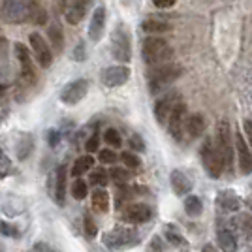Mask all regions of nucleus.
Returning <instances> with one entry per match:
<instances>
[{
    "label": "nucleus",
    "mask_w": 252,
    "mask_h": 252,
    "mask_svg": "<svg viewBox=\"0 0 252 252\" xmlns=\"http://www.w3.org/2000/svg\"><path fill=\"white\" fill-rule=\"evenodd\" d=\"M183 74V68L179 64H160L153 66V70H149V91L153 94H157L160 91H164L168 85H171L175 79H179Z\"/></svg>",
    "instance_id": "obj_1"
},
{
    "label": "nucleus",
    "mask_w": 252,
    "mask_h": 252,
    "mask_svg": "<svg viewBox=\"0 0 252 252\" xmlns=\"http://www.w3.org/2000/svg\"><path fill=\"white\" fill-rule=\"evenodd\" d=\"M141 55L149 66H160V64H166L173 57V49L162 38H147L141 47Z\"/></svg>",
    "instance_id": "obj_2"
},
{
    "label": "nucleus",
    "mask_w": 252,
    "mask_h": 252,
    "mask_svg": "<svg viewBox=\"0 0 252 252\" xmlns=\"http://www.w3.org/2000/svg\"><path fill=\"white\" fill-rule=\"evenodd\" d=\"M200 155L201 162H203V166H205V169H207V173H209L211 177H220L224 168H226V162H224V157H222V153L217 147V143L211 141V139H205V143L200 149Z\"/></svg>",
    "instance_id": "obj_3"
},
{
    "label": "nucleus",
    "mask_w": 252,
    "mask_h": 252,
    "mask_svg": "<svg viewBox=\"0 0 252 252\" xmlns=\"http://www.w3.org/2000/svg\"><path fill=\"white\" fill-rule=\"evenodd\" d=\"M36 2H38V0H4L2 15H4L6 21H10V23L29 21L32 6H34Z\"/></svg>",
    "instance_id": "obj_4"
},
{
    "label": "nucleus",
    "mask_w": 252,
    "mask_h": 252,
    "mask_svg": "<svg viewBox=\"0 0 252 252\" xmlns=\"http://www.w3.org/2000/svg\"><path fill=\"white\" fill-rule=\"evenodd\" d=\"M137 243V233L132 228L126 226H115L113 230H109L104 235V245L107 249H123Z\"/></svg>",
    "instance_id": "obj_5"
},
{
    "label": "nucleus",
    "mask_w": 252,
    "mask_h": 252,
    "mask_svg": "<svg viewBox=\"0 0 252 252\" xmlns=\"http://www.w3.org/2000/svg\"><path fill=\"white\" fill-rule=\"evenodd\" d=\"M111 51H113V57L121 63H128L132 59V38H130V34L125 27H119L113 32Z\"/></svg>",
    "instance_id": "obj_6"
},
{
    "label": "nucleus",
    "mask_w": 252,
    "mask_h": 252,
    "mask_svg": "<svg viewBox=\"0 0 252 252\" xmlns=\"http://www.w3.org/2000/svg\"><path fill=\"white\" fill-rule=\"evenodd\" d=\"M217 147L222 153L224 157V162H226V168H231L233 164V147H231V130H230V123L222 119L220 123L217 125Z\"/></svg>",
    "instance_id": "obj_7"
},
{
    "label": "nucleus",
    "mask_w": 252,
    "mask_h": 252,
    "mask_svg": "<svg viewBox=\"0 0 252 252\" xmlns=\"http://www.w3.org/2000/svg\"><path fill=\"white\" fill-rule=\"evenodd\" d=\"M89 93V81L87 79H75L72 83H68L61 93V100L66 105H75L83 100Z\"/></svg>",
    "instance_id": "obj_8"
},
{
    "label": "nucleus",
    "mask_w": 252,
    "mask_h": 252,
    "mask_svg": "<svg viewBox=\"0 0 252 252\" xmlns=\"http://www.w3.org/2000/svg\"><path fill=\"white\" fill-rule=\"evenodd\" d=\"M185 126H187V105L183 102H179L168 119V130L171 137H175L177 141H183Z\"/></svg>",
    "instance_id": "obj_9"
},
{
    "label": "nucleus",
    "mask_w": 252,
    "mask_h": 252,
    "mask_svg": "<svg viewBox=\"0 0 252 252\" xmlns=\"http://www.w3.org/2000/svg\"><path fill=\"white\" fill-rule=\"evenodd\" d=\"M29 42L32 45V53H34L38 64L42 68H49L53 63V55H51V47L47 45V42L43 40L38 32H32L31 36H29Z\"/></svg>",
    "instance_id": "obj_10"
},
{
    "label": "nucleus",
    "mask_w": 252,
    "mask_h": 252,
    "mask_svg": "<svg viewBox=\"0 0 252 252\" xmlns=\"http://www.w3.org/2000/svg\"><path fill=\"white\" fill-rule=\"evenodd\" d=\"M179 102H181V96L177 93H169V94L162 96L157 104H155V117H157V121L160 125H166L168 123L171 111L175 109V105Z\"/></svg>",
    "instance_id": "obj_11"
},
{
    "label": "nucleus",
    "mask_w": 252,
    "mask_h": 252,
    "mask_svg": "<svg viewBox=\"0 0 252 252\" xmlns=\"http://www.w3.org/2000/svg\"><path fill=\"white\" fill-rule=\"evenodd\" d=\"M15 55H17L19 64H21V79L27 81L29 85H34L36 83V72H34V66H32V57L29 49L23 43H15Z\"/></svg>",
    "instance_id": "obj_12"
},
{
    "label": "nucleus",
    "mask_w": 252,
    "mask_h": 252,
    "mask_svg": "<svg viewBox=\"0 0 252 252\" xmlns=\"http://www.w3.org/2000/svg\"><path fill=\"white\" fill-rule=\"evenodd\" d=\"M130 79L128 66H109L102 72V81L105 87H121Z\"/></svg>",
    "instance_id": "obj_13"
},
{
    "label": "nucleus",
    "mask_w": 252,
    "mask_h": 252,
    "mask_svg": "<svg viewBox=\"0 0 252 252\" xmlns=\"http://www.w3.org/2000/svg\"><path fill=\"white\" fill-rule=\"evenodd\" d=\"M235 147H237L239 169H241V173L249 175V173H252V149L249 147L243 134H235Z\"/></svg>",
    "instance_id": "obj_14"
},
{
    "label": "nucleus",
    "mask_w": 252,
    "mask_h": 252,
    "mask_svg": "<svg viewBox=\"0 0 252 252\" xmlns=\"http://www.w3.org/2000/svg\"><path fill=\"white\" fill-rule=\"evenodd\" d=\"M125 219L128 222H134V224L149 222L153 219V209L149 205H145V203H134V205H128L126 207Z\"/></svg>",
    "instance_id": "obj_15"
},
{
    "label": "nucleus",
    "mask_w": 252,
    "mask_h": 252,
    "mask_svg": "<svg viewBox=\"0 0 252 252\" xmlns=\"http://www.w3.org/2000/svg\"><path fill=\"white\" fill-rule=\"evenodd\" d=\"M104 29H105V8L104 6H98L94 10V13H93L91 25H89V38H91L93 42L102 40Z\"/></svg>",
    "instance_id": "obj_16"
},
{
    "label": "nucleus",
    "mask_w": 252,
    "mask_h": 252,
    "mask_svg": "<svg viewBox=\"0 0 252 252\" xmlns=\"http://www.w3.org/2000/svg\"><path fill=\"white\" fill-rule=\"evenodd\" d=\"M87 10H89V0H74V2L68 6V10L64 11V13H66V21L70 23V25L81 23Z\"/></svg>",
    "instance_id": "obj_17"
},
{
    "label": "nucleus",
    "mask_w": 252,
    "mask_h": 252,
    "mask_svg": "<svg viewBox=\"0 0 252 252\" xmlns=\"http://www.w3.org/2000/svg\"><path fill=\"white\" fill-rule=\"evenodd\" d=\"M169 181H171V189L177 196H187L190 190H192V183L190 179L181 171V169H173L171 175H169Z\"/></svg>",
    "instance_id": "obj_18"
},
{
    "label": "nucleus",
    "mask_w": 252,
    "mask_h": 252,
    "mask_svg": "<svg viewBox=\"0 0 252 252\" xmlns=\"http://www.w3.org/2000/svg\"><path fill=\"white\" fill-rule=\"evenodd\" d=\"M217 203L224 211L233 213V211H237L241 207V198L233 190H222V192H219V196H217Z\"/></svg>",
    "instance_id": "obj_19"
},
{
    "label": "nucleus",
    "mask_w": 252,
    "mask_h": 252,
    "mask_svg": "<svg viewBox=\"0 0 252 252\" xmlns=\"http://www.w3.org/2000/svg\"><path fill=\"white\" fill-rule=\"evenodd\" d=\"M66 183H68L66 166H59L57 168V189H55V200L59 205H63L66 200Z\"/></svg>",
    "instance_id": "obj_20"
},
{
    "label": "nucleus",
    "mask_w": 252,
    "mask_h": 252,
    "mask_svg": "<svg viewBox=\"0 0 252 252\" xmlns=\"http://www.w3.org/2000/svg\"><path fill=\"white\" fill-rule=\"evenodd\" d=\"M185 132L189 134L192 139L194 137H200L205 132V121L201 115H190L187 119V126H185Z\"/></svg>",
    "instance_id": "obj_21"
},
{
    "label": "nucleus",
    "mask_w": 252,
    "mask_h": 252,
    "mask_svg": "<svg viewBox=\"0 0 252 252\" xmlns=\"http://www.w3.org/2000/svg\"><path fill=\"white\" fill-rule=\"evenodd\" d=\"M217 241L222 252H237V241L235 235L230 230H220L217 233Z\"/></svg>",
    "instance_id": "obj_22"
},
{
    "label": "nucleus",
    "mask_w": 252,
    "mask_h": 252,
    "mask_svg": "<svg viewBox=\"0 0 252 252\" xmlns=\"http://www.w3.org/2000/svg\"><path fill=\"white\" fill-rule=\"evenodd\" d=\"M164 235H166V239H168L171 245H175V247H185L187 245V239L183 237V233L179 230L175 224H166L164 226Z\"/></svg>",
    "instance_id": "obj_23"
},
{
    "label": "nucleus",
    "mask_w": 252,
    "mask_h": 252,
    "mask_svg": "<svg viewBox=\"0 0 252 252\" xmlns=\"http://www.w3.org/2000/svg\"><path fill=\"white\" fill-rule=\"evenodd\" d=\"M93 207L98 213H105L109 209V194L104 189H94V192H93Z\"/></svg>",
    "instance_id": "obj_24"
},
{
    "label": "nucleus",
    "mask_w": 252,
    "mask_h": 252,
    "mask_svg": "<svg viewBox=\"0 0 252 252\" xmlns=\"http://www.w3.org/2000/svg\"><path fill=\"white\" fill-rule=\"evenodd\" d=\"M93 166H94V158L93 157H79L74 162V166H72V175L74 177H81L83 173L91 171Z\"/></svg>",
    "instance_id": "obj_25"
},
{
    "label": "nucleus",
    "mask_w": 252,
    "mask_h": 252,
    "mask_svg": "<svg viewBox=\"0 0 252 252\" xmlns=\"http://www.w3.org/2000/svg\"><path fill=\"white\" fill-rule=\"evenodd\" d=\"M141 29L149 34H164V32L171 31V25L166 21H158V19H147V21H143Z\"/></svg>",
    "instance_id": "obj_26"
},
{
    "label": "nucleus",
    "mask_w": 252,
    "mask_h": 252,
    "mask_svg": "<svg viewBox=\"0 0 252 252\" xmlns=\"http://www.w3.org/2000/svg\"><path fill=\"white\" fill-rule=\"evenodd\" d=\"M109 181V173L105 171L104 168H96L91 171V177H89V183L96 187V189H104Z\"/></svg>",
    "instance_id": "obj_27"
},
{
    "label": "nucleus",
    "mask_w": 252,
    "mask_h": 252,
    "mask_svg": "<svg viewBox=\"0 0 252 252\" xmlns=\"http://www.w3.org/2000/svg\"><path fill=\"white\" fill-rule=\"evenodd\" d=\"M32 147H34L32 137L29 136V134H25V136L19 139V143H17V157H19V160H27V158L31 157Z\"/></svg>",
    "instance_id": "obj_28"
},
{
    "label": "nucleus",
    "mask_w": 252,
    "mask_h": 252,
    "mask_svg": "<svg viewBox=\"0 0 252 252\" xmlns=\"http://www.w3.org/2000/svg\"><path fill=\"white\" fill-rule=\"evenodd\" d=\"M185 211L189 213L190 217H198L201 215V211H203V203L198 196H189L187 200H185Z\"/></svg>",
    "instance_id": "obj_29"
},
{
    "label": "nucleus",
    "mask_w": 252,
    "mask_h": 252,
    "mask_svg": "<svg viewBox=\"0 0 252 252\" xmlns=\"http://www.w3.org/2000/svg\"><path fill=\"white\" fill-rule=\"evenodd\" d=\"M29 21H32L34 25H45V23H47V11L43 10V6L40 2H36V4L32 6Z\"/></svg>",
    "instance_id": "obj_30"
},
{
    "label": "nucleus",
    "mask_w": 252,
    "mask_h": 252,
    "mask_svg": "<svg viewBox=\"0 0 252 252\" xmlns=\"http://www.w3.org/2000/svg\"><path fill=\"white\" fill-rule=\"evenodd\" d=\"M47 36H49V42H51V45L55 47V51H63V45H64L63 31H61L59 27H51V29L47 31Z\"/></svg>",
    "instance_id": "obj_31"
},
{
    "label": "nucleus",
    "mask_w": 252,
    "mask_h": 252,
    "mask_svg": "<svg viewBox=\"0 0 252 252\" xmlns=\"http://www.w3.org/2000/svg\"><path fill=\"white\" fill-rule=\"evenodd\" d=\"M87 194H89V187H87V183H85L83 179H75L74 185H72V196H74L75 200H85L87 198Z\"/></svg>",
    "instance_id": "obj_32"
},
{
    "label": "nucleus",
    "mask_w": 252,
    "mask_h": 252,
    "mask_svg": "<svg viewBox=\"0 0 252 252\" xmlns=\"http://www.w3.org/2000/svg\"><path fill=\"white\" fill-rule=\"evenodd\" d=\"M104 141L109 145V147H121L123 145V139H121V134L117 132L115 128H107L104 132Z\"/></svg>",
    "instance_id": "obj_33"
},
{
    "label": "nucleus",
    "mask_w": 252,
    "mask_h": 252,
    "mask_svg": "<svg viewBox=\"0 0 252 252\" xmlns=\"http://www.w3.org/2000/svg\"><path fill=\"white\" fill-rule=\"evenodd\" d=\"M109 177L113 179L119 187H123V185H126L130 181V171H126L125 168H111Z\"/></svg>",
    "instance_id": "obj_34"
},
{
    "label": "nucleus",
    "mask_w": 252,
    "mask_h": 252,
    "mask_svg": "<svg viewBox=\"0 0 252 252\" xmlns=\"http://www.w3.org/2000/svg\"><path fill=\"white\" fill-rule=\"evenodd\" d=\"M11 171H13V166H11V160L6 157V153L0 147V179L8 177Z\"/></svg>",
    "instance_id": "obj_35"
},
{
    "label": "nucleus",
    "mask_w": 252,
    "mask_h": 252,
    "mask_svg": "<svg viewBox=\"0 0 252 252\" xmlns=\"http://www.w3.org/2000/svg\"><path fill=\"white\" fill-rule=\"evenodd\" d=\"M83 228H85V233H87L89 237H96V233H98V226H96L94 219H93L91 215H85Z\"/></svg>",
    "instance_id": "obj_36"
},
{
    "label": "nucleus",
    "mask_w": 252,
    "mask_h": 252,
    "mask_svg": "<svg viewBox=\"0 0 252 252\" xmlns=\"http://www.w3.org/2000/svg\"><path fill=\"white\" fill-rule=\"evenodd\" d=\"M121 158H123V162H125L126 168L130 169H137L139 166H141V162H139V158L134 155V153H123L121 155Z\"/></svg>",
    "instance_id": "obj_37"
},
{
    "label": "nucleus",
    "mask_w": 252,
    "mask_h": 252,
    "mask_svg": "<svg viewBox=\"0 0 252 252\" xmlns=\"http://www.w3.org/2000/svg\"><path fill=\"white\" fill-rule=\"evenodd\" d=\"M0 233L6 237H19V228L10 222H0Z\"/></svg>",
    "instance_id": "obj_38"
},
{
    "label": "nucleus",
    "mask_w": 252,
    "mask_h": 252,
    "mask_svg": "<svg viewBox=\"0 0 252 252\" xmlns=\"http://www.w3.org/2000/svg\"><path fill=\"white\" fill-rule=\"evenodd\" d=\"M117 153L113 149H102L100 151V162H104V164H115L117 162Z\"/></svg>",
    "instance_id": "obj_39"
},
{
    "label": "nucleus",
    "mask_w": 252,
    "mask_h": 252,
    "mask_svg": "<svg viewBox=\"0 0 252 252\" xmlns=\"http://www.w3.org/2000/svg\"><path fill=\"white\" fill-rule=\"evenodd\" d=\"M85 147H87L89 153H96L98 147H100V137H98V134H93V136L89 137L87 143H85Z\"/></svg>",
    "instance_id": "obj_40"
},
{
    "label": "nucleus",
    "mask_w": 252,
    "mask_h": 252,
    "mask_svg": "<svg viewBox=\"0 0 252 252\" xmlns=\"http://www.w3.org/2000/svg\"><path fill=\"white\" fill-rule=\"evenodd\" d=\"M130 147L134 149V151H137V153L145 151V143H143V139H141V136H137V134H134V136L130 137Z\"/></svg>",
    "instance_id": "obj_41"
},
{
    "label": "nucleus",
    "mask_w": 252,
    "mask_h": 252,
    "mask_svg": "<svg viewBox=\"0 0 252 252\" xmlns=\"http://www.w3.org/2000/svg\"><path fill=\"white\" fill-rule=\"evenodd\" d=\"M147 252H164V249H162V241H160L158 235H155V237L151 239V243H149V247H147Z\"/></svg>",
    "instance_id": "obj_42"
},
{
    "label": "nucleus",
    "mask_w": 252,
    "mask_h": 252,
    "mask_svg": "<svg viewBox=\"0 0 252 252\" xmlns=\"http://www.w3.org/2000/svg\"><path fill=\"white\" fill-rule=\"evenodd\" d=\"M243 130H245V137H247V143H249V147L252 149V121H245L243 123Z\"/></svg>",
    "instance_id": "obj_43"
},
{
    "label": "nucleus",
    "mask_w": 252,
    "mask_h": 252,
    "mask_svg": "<svg viewBox=\"0 0 252 252\" xmlns=\"http://www.w3.org/2000/svg\"><path fill=\"white\" fill-rule=\"evenodd\" d=\"M85 57H87V53H85V43L79 42L77 45H75V51H74V59L75 61H85Z\"/></svg>",
    "instance_id": "obj_44"
},
{
    "label": "nucleus",
    "mask_w": 252,
    "mask_h": 252,
    "mask_svg": "<svg viewBox=\"0 0 252 252\" xmlns=\"http://www.w3.org/2000/svg\"><path fill=\"white\" fill-rule=\"evenodd\" d=\"M155 2V6L157 8H162V10H166V8H171V6H175V2L177 0H153Z\"/></svg>",
    "instance_id": "obj_45"
},
{
    "label": "nucleus",
    "mask_w": 252,
    "mask_h": 252,
    "mask_svg": "<svg viewBox=\"0 0 252 252\" xmlns=\"http://www.w3.org/2000/svg\"><path fill=\"white\" fill-rule=\"evenodd\" d=\"M31 252H55V251H53L49 245H45V243H36V245L32 247Z\"/></svg>",
    "instance_id": "obj_46"
},
{
    "label": "nucleus",
    "mask_w": 252,
    "mask_h": 252,
    "mask_svg": "<svg viewBox=\"0 0 252 252\" xmlns=\"http://www.w3.org/2000/svg\"><path fill=\"white\" fill-rule=\"evenodd\" d=\"M59 143V134L57 132H49V145H57Z\"/></svg>",
    "instance_id": "obj_47"
},
{
    "label": "nucleus",
    "mask_w": 252,
    "mask_h": 252,
    "mask_svg": "<svg viewBox=\"0 0 252 252\" xmlns=\"http://www.w3.org/2000/svg\"><path fill=\"white\" fill-rule=\"evenodd\" d=\"M57 6H59V10L64 13V11L68 10V0H57Z\"/></svg>",
    "instance_id": "obj_48"
},
{
    "label": "nucleus",
    "mask_w": 252,
    "mask_h": 252,
    "mask_svg": "<svg viewBox=\"0 0 252 252\" xmlns=\"http://www.w3.org/2000/svg\"><path fill=\"white\" fill-rule=\"evenodd\" d=\"M201 252H219V251H217V247H215V245L207 243V245H205V247L201 249Z\"/></svg>",
    "instance_id": "obj_49"
},
{
    "label": "nucleus",
    "mask_w": 252,
    "mask_h": 252,
    "mask_svg": "<svg viewBox=\"0 0 252 252\" xmlns=\"http://www.w3.org/2000/svg\"><path fill=\"white\" fill-rule=\"evenodd\" d=\"M247 207H249V209L252 211V200H249V201H247ZM251 217H252V215H251Z\"/></svg>",
    "instance_id": "obj_50"
},
{
    "label": "nucleus",
    "mask_w": 252,
    "mask_h": 252,
    "mask_svg": "<svg viewBox=\"0 0 252 252\" xmlns=\"http://www.w3.org/2000/svg\"><path fill=\"white\" fill-rule=\"evenodd\" d=\"M0 252H4V251H2V249H0Z\"/></svg>",
    "instance_id": "obj_51"
},
{
    "label": "nucleus",
    "mask_w": 252,
    "mask_h": 252,
    "mask_svg": "<svg viewBox=\"0 0 252 252\" xmlns=\"http://www.w3.org/2000/svg\"><path fill=\"white\" fill-rule=\"evenodd\" d=\"M251 252H252V249H251Z\"/></svg>",
    "instance_id": "obj_52"
}]
</instances>
